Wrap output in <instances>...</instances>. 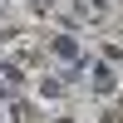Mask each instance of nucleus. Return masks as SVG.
Returning <instances> with one entry per match:
<instances>
[{"label":"nucleus","mask_w":123,"mask_h":123,"mask_svg":"<svg viewBox=\"0 0 123 123\" xmlns=\"http://www.w3.org/2000/svg\"><path fill=\"white\" fill-rule=\"evenodd\" d=\"M84 74L94 79V94H113V89H118L113 69H108V64H98V59H89V69H84Z\"/></svg>","instance_id":"obj_1"}]
</instances>
